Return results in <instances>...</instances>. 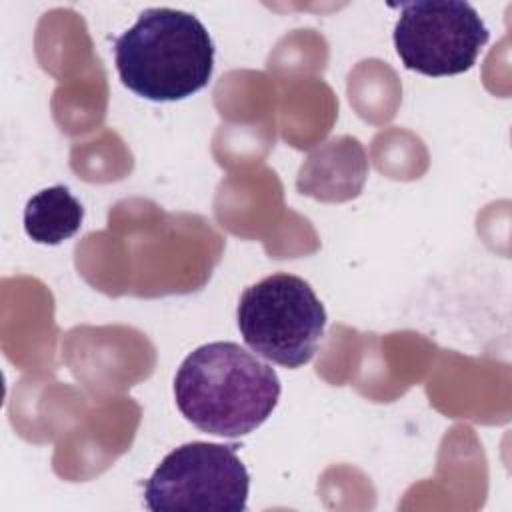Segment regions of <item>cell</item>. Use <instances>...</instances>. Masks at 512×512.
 I'll list each match as a JSON object with an SVG mask.
<instances>
[{"mask_svg":"<svg viewBox=\"0 0 512 512\" xmlns=\"http://www.w3.org/2000/svg\"><path fill=\"white\" fill-rule=\"evenodd\" d=\"M282 386L272 366L236 342H208L192 350L174 376L180 414L198 430L238 438L274 412Z\"/></svg>","mask_w":512,"mask_h":512,"instance_id":"6da1fadb","label":"cell"},{"mask_svg":"<svg viewBox=\"0 0 512 512\" xmlns=\"http://www.w3.org/2000/svg\"><path fill=\"white\" fill-rule=\"evenodd\" d=\"M114 60L128 90L146 100L174 102L210 82L214 44L194 14L146 8L126 32L114 38Z\"/></svg>","mask_w":512,"mask_h":512,"instance_id":"7a4b0ae2","label":"cell"},{"mask_svg":"<svg viewBox=\"0 0 512 512\" xmlns=\"http://www.w3.org/2000/svg\"><path fill=\"white\" fill-rule=\"evenodd\" d=\"M236 318L244 342L262 358L286 368L312 360L326 326V310L312 286L288 272L248 286Z\"/></svg>","mask_w":512,"mask_h":512,"instance_id":"3957f363","label":"cell"},{"mask_svg":"<svg viewBox=\"0 0 512 512\" xmlns=\"http://www.w3.org/2000/svg\"><path fill=\"white\" fill-rule=\"evenodd\" d=\"M248 490L236 446L188 442L168 452L144 482V504L152 512H242Z\"/></svg>","mask_w":512,"mask_h":512,"instance_id":"277c9868","label":"cell"},{"mask_svg":"<svg viewBox=\"0 0 512 512\" xmlns=\"http://www.w3.org/2000/svg\"><path fill=\"white\" fill-rule=\"evenodd\" d=\"M488 36L476 8L462 0L406 2L394 26V46L402 64L426 76L468 72Z\"/></svg>","mask_w":512,"mask_h":512,"instance_id":"5b68a950","label":"cell"},{"mask_svg":"<svg viewBox=\"0 0 512 512\" xmlns=\"http://www.w3.org/2000/svg\"><path fill=\"white\" fill-rule=\"evenodd\" d=\"M368 178V158L358 138L342 134L312 148L296 178L300 194L320 202L356 198Z\"/></svg>","mask_w":512,"mask_h":512,"instance_id":"8992f818","label":"cell"},{"mask_svg":"<svg viewBox=\"0 0 512 512\" xmlns=\"http://www.w3.org/2000/svg\"><path fill=\"white\" fill-rule=\"evenodd\" d=\"M84 220V206L64 184L36 192L24 208V230L38 244H60L72 238Z\"/></svg>","mask_w":512,"mask_h":512,"instance_id":"52a82bcc","label":"cell"}]
</instances>
